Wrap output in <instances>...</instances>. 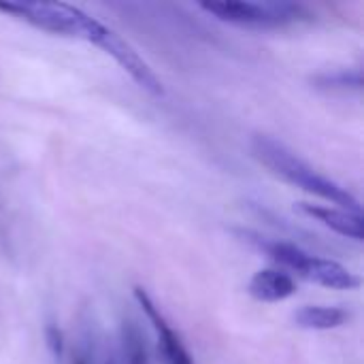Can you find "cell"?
Returning a JSON list of instances; mask_svg holds the SVG:
<instances>
[{"label":"cell","mask_w":364,"mask_h":364,"mask_svg":"<svg viewBox=\"0 0 364 364\" xmlns=\"http://www.w3.org/2000/svg\"><path fill=\"white\" fill-rule=\"evenodd\" d=\"M252 154L262 166H267L273 175H277L286 183L301 188L322 200L339 205V209H346L352 213H363L360 200L352 192H348L346 188H341L337 181L328 179L326 175L318 173L311 164H307L303 158H299L282 141H277L269 134H254Z\"/></svg>","instance_id":"6da1fadb"},{"label":"cell","mask_w":364,"mask_h":364,"mask_svg":"<svg viewBox=\"0 0 364 364\" xmlns=\"http://www.w3.org/2000/svg\"><path fill=\"white\" fill-rule=\"evenodd\" d=\"M0 13L26 21L43 32L96 43L105 23L68 2H0Z\"/></svg>","instance_id":"7a4b0ae2"},{"label":"cell","mask_w":364,"mask_h":364,"mask_svg":"<svg viewBox=\"0 0 364 364\" xmlns=\"http://www.w3.org/2000/svg\"><path fill=\"white\" fill-rule=\"evenodd\" d=\"M256 247L267 252L277 264L284 269H290L299 277L314 282L318 286L331 288V290H356L360 286V279L346 269L343 264L331 260V258H320L294 243H284V241H267L260 237L250 239Z\"/></svg>","instance_id":"3957f363"},{"label":"cell","mask_w":364,"mask_h":364,"mask_svg":"<svg viewBox=\"0 0 364 364\" xmlns=\"http://www.w3.org/2000/svg\"><path fill=\"white\" fill-rule=\"evenodd\" d=\"M200 9L220 21L241 28H284L311 19V13L296 2H250V0H211L200 2Z\"/></svg>","instance_id":"277c9868"},{"label":"cell","mask_w":364,"mask_h":364,"mask_svg":"<svg viewBox=\"0 0 364 364\" xmlns=\"http://www.w3.org/2000/svg\"><path fill=\"white\" fill-rule=\"evenodd\" d=\"M96 47H100L105 53H109L130 77L136 85H141L145 92L154 94V96H162L164 94V87H162V81L156 77V73L149 68V64L136 53V49L124 41L117 32H113L109 26H105V30L100 32V36L96 38L94 43Z\"/></svg>","instance_id":"5b68a950"},{"label":"cell","mask_w":364,"mask_h":364,"mask_svg":"<svg viewBox=\"0 0 364 364\" xmlns=\"http://www.w3.org/2000/svg\"><path fill=\"white\" fill-rule=\"evenodd\" d=\"M134 299L141 305V309L145 311V316L149 318V322H151V326H154V331L158 335V356H160V360L164 364H194V358L186 350L183 341L171 328V324L164 320V316L160 314V309L156 307L151 296L145 292V288L134 286Z\"/></svg>","instance_id":"8992f818"},{"label":"cell","mask_w":364,"mask_h":364,"mask_svg":"<svg viewBox=\"0 0 364 364\" xmlns=\"http://www.w3.org/2000/svg\"><path fill=\"white\" fill-rule=\"evenodd\" d=\"M299 209L314 218L316 222L324 224L326 228L335 230L341 237L363 241L364 239V220L363 213H352L339 207H328V205H314V203H299Z\"/></svg>","instance_id":"52a82bcc"},{"label":"cell","mask_w":364,"mask_h":364,"mask_svg":"<svg viewBox=\"0 0 364 364\" xmlns=\"http://www.w3.org/2000/svg\"><path fill=\"white\" fill-rule=\"evenodd\" d=\"M247 292L252 299L260 303H282L296 294V282L290 273L279 269H262L254 273L247 284Z\"/></svg>","instance_id":"ba28073f"},{"label":"cell","mask_w":364,"mask_h":364,"mask_svg":"<svg viewBox=\"0 0 364 364\" xmlns=\"http://www.w3.org/2000/svg\"><path fill=\"white\" fill-rule=\"evenodd\" d=\"M350 320V314L341 307L305 305L294 314V324L303 331H333L341 328Z\"/></svg>","instance_id":"9c48e42d"},{"label":"cell","mask_w":364,"mask_h":364,"mask_svg":"<svg viewBox=\"0 0 364 364\" xmlns=\"http://www.w3.org/2000/svg\"><path fill=\"white\" fill-rule=\"evenodd\" d=\"M124 354H126L128 364H149L143 337L132 322L124 324Z\"/></svg>","instance_id":"30bf717a"},{"label":"cell","mask_w":364,"mask_h":364,"mask_svg":"<svg viewBox=\"0 0 364 364\" xmlns=\"http://www.w3.org/2000/svg\"><path fill=\"white\" fill-rule=\"evenodd\" d=\"M320 83V87H328V90H350V87H356L360 90L363 87V75L360 70H354V73H348V70H341V73H333V75H322L316 79Z\"/></svg>","instance_id":"8fae6325"},{"label":"cell","mask_w":364,"mask_h":364,"mask_svg":"<svg viewBox=\"0 0 364 364\" xmlns=\"http://www.w3.org/2000/svg\"><path fill=\"white\" fill-rule=\"evenodd\" d=\"M45 341H47V348H49L51 356L60 360L62 354H64V335L55 324H49L45 328Z\"/></svg>","instance_id":"7c38bea8"},{"label":"cell","mask_w":364,"mask_h":364,"mask_svg":"<svg viewBox=\"0 0 364 364\" xmlns=\"http://www.w3.org/2000/svg\"><path fill=\"white\" fill-rule=\"evenodd\" d=\"M75 364H85V363H83V360H77V363H75Z\"/></svg>","instance_id":"4fadbf2b"}]
</instances>
